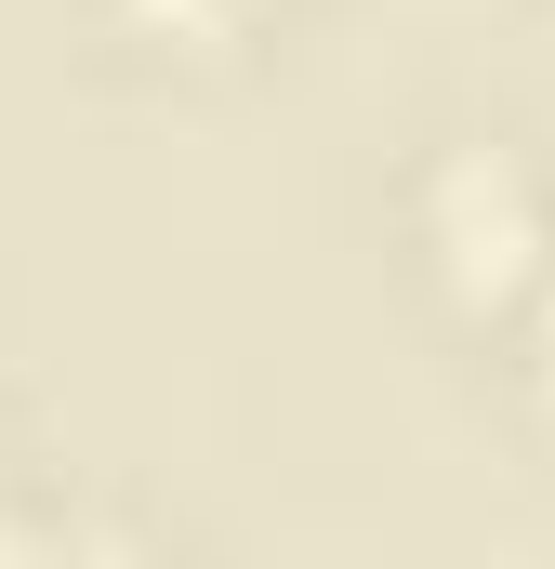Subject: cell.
Here are the masks:
<instances>
[{"label": "cell", "instance_id": "obj_3", "mask_svg": "<svg viewBox=\"0 0 555 569\" xmlns=\"http://www.w3.org/2000/svg\"><path fill=\"white\" fill-rule=\"evenodd\" d=\"M145 13H185V27H225L239 0H145Z\"/></svg>", "mask_w": 555, "mask_h": 569}, {"label": "cell", "instance_id": "obj_1", "mask_svg": "<svg viewBox=\"0 0 555 569\" xmlns=\"http://www.w3.org/2000/svg\"><path fill=\"white\" fill-rule=\"evenodd\" d=\"M450 266H463V291H503L529 266V186L503 159H463L450 172Z\"/></svg>", "mask_w": 555, "mask_h": 569}, {"label": "cell", "instance_id": "obj_2", "mask_svg": "<svg viewBox=\"0 0 555 569\" xmlns=\"http://www.w3.org/2000/svg\"><path fill=\"white\" fill-rule=\"evenodd\" d=\"M0 569H133L107 530H0Z\"/></svg>", "mask_w": 555, "mask_h": 569}]
</instances>
